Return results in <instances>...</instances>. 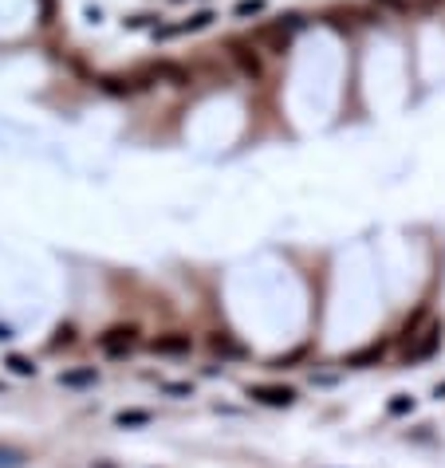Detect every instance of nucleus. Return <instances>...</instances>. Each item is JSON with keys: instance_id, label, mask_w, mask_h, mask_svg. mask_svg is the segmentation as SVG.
<instances>
[{"instance_id": "f257e3e1", "label": "nucleus", "mask_w": 445, "mask_h": 468, "mask_svg": "<svg viewBox=\"0 0 445 468\" xmlns=\"http://www.w3.org/2000/svg\"><path fill=\"white\" fill-rule=\"evenodd\" d=\"M437 350H441V323H437V319H426V323L414 331V339L406 342L402 362L406 366H418V362H429Z\"/></svg>"}, {"instance_id": "f03ea898", "label": "nucleus", "mask_w": 445, "mask_h": 468, "mask_svg": "<svg viewBox=\"0 0 445 468\" xmlns=\"http://www.w3.org/2000/svg\"><path fill=\"white\" fill-rule=\"evenodd\" d=\"M142 342V331H138V323H114V327H107L99 339H95V347L103 350L107 358H127L130 350Z\"/></svg>"}, {"instance_id": "7ed1b4c3", "label": "nucleus", "mask_w": 445, "mask_h": 468, "mask_svg": "<svg viewBox=\"0 0 445 468\" xmlns=\"http://www.w3.org/2000/svg\"><path fill=\"white\" fill-rule=\"evenodd\" d=\"M245 393H249L252 401H260V406H272V409H288V406H296V398H300L291 386H280V382H257Z\"/></svg>"}, {"instance_id": "20e7f679", "label": "nucleus", "mask_w": 445, "mask_h": 468, "mask_svg": "<svg viewBox=\"0 0 445 468\" xmlns=\"http://www.w3.org/2000/svg\"><path fill=\"white\" fill-rule=\"evenodd\" d=\"M386 350H390V342H386V339H375V342H367V347L351 350V354H343V358H339V366H351V370L378 366V362L386 358Z\"/></svg>"}, {"instance_id": "39448f33", "label": "nucleus", "mask_w": 445, "mask_h": 468, "mask_svg": "<svg viewBox=\"0 0 445 468\" xmlns=\"http://www.w3.org/2000/svg\"><path fill=\"white\" fill-rule=\"evenodd\" d=\"M150 350L162 354V358H181V354L193 350V339H189V331H162V334L150 339Z\"/></svg>"}, {"instance_id": "423d86ee", "label": "nucleus", "mask_w": 445, "mask_h": 468, "mask_svg": "<svg viewBox=\"0 0 445 468\" xmlns=\"http://www.w3.org/2000/svg\"><path fill=\"white\" fill-rule=\"evenodd\" d=\"M209 350H213V354H221V358H249L245 342H237L229 331H217V334H209Z\"/></svg>"}, {"instance_id": "0eeeda50", "label": "nucleus", "mask_w": 445, "mask_h": 468, "mask_svg": "<svg viewBox=\"0 0 445 468\" xmlns=\"http://www.w3.org/2000/svg\"><path fill=\"white\" fill-rule=\"evenodd\" d=\"M308 354H311V342H300V347H291V350H284V354L268 358V370H291V366H300V362H308Z\"/></svg>"}, {"instance_id": "6e6552de", "label": "nucleus", "mask_w": 445, "mask_h": 468, "mask_svg": "<svg viewBox=\"0 0 445 468\" xmlns=\"http://www.w3.org/2000/svg\"><path fill=\"white\" fill-rule=\"evenodd\" d=\"M99 382V370L95 366H71L60 374V386H68V390H83V386H95Z\"/></svg>"}, {"instance_id": "1a4fd4ad", "label": "nucleus", "mask_w": 445, "mask_h": 468, "mask_svg": "<svg viewBox=\"0 0 445 468\" xmlns=\"http://www.w3.org/2000/svg\"><path fill=\"white\" fill-rule=\"evenodd\" d=\"M150 421H154L150 409H119L114 413V429H146Z\"/></svg>"}, {"instance_id": "9d476101", "label": "nucleus", "mask_w": 445, "mask_h": 468, "mask_svg": "<svg viewBox=\"0 0 445 468\" xmlns=\"http://www.w3.org/2000/svg\"><path fill=\"white\" fill-rule=\"evenodd\" d=\"M426 319H429V307H426V303H418V307H414V315H406L402 331H398V339H402V347H406V342L414 339V331H418V327L426 323Z\"/></svg>"}, {"instance_id": "9b49d317", "label": "nucleus", "mask_w": 445, "mask_h": 468, "mask_svg": "<svg viewBox=\"0 0 445 468\" xmlns=\"http://www.w3.org/2000/svg\"><path fill=\"white\" fill-rule=\"evenodd\" d=\"M4 366H9L16 378H36V370H40L28 354H9V358H4Z\"/></svg>"}, {"instance_id": "f8f14e48", "label": "nucleus", "mask_w": 445, "mask_h": 468, "mask_svg": "<svg viewBox=\"0 0 445 468\" xmlns=\"http://www.w3.org/2000/svg\"><path fill=\"white\" fill-rule=\"evenodd\" d=\"M414 409H418V401H414L410 393H394V398L386 401V413H390V418H406Z\"/></svg>"}, {"instance_id": "ddd939ff", "label": "nucleus", "mask_w": 445, "mask_h": 468, "mask_svg": "<svg viewBox=\"0 0 445 468\" xmlns=\"http://www.w3.org/2000/svg\"><path fill=\"white\" fill-rule=\"evenodd\" d=\"M52 350H63V347H75V327L71 323H60L55 327V334H52V342H48Z\"/></svg>"}, {"instance_id": "4468645a", "label": "nucleus", "mask_w": 445, "mask_h": 468, "mask_svg": "<svg viewBox=\"0 0 445 468\" xmlns=\"http://www.w3.org/2000/svg\"><path fill=\"white\" fill-rule=\"evenodd\" d=\"M162 393H170V398H193V386L189 382H162Z\"/></svg>"}, {"instance_id": "2eb2a0df", "label": "nucleus", "mask_w": 445, "mask_h": 468, "mask_svg": "<svg viewBox=\"0 0 445 468\" xmlns=\"http://www.w3.org/2000/svg\"><path fill=\"white\" fill-rule=\"evenodd\" d=\"M12 339V327H4V323H0V342H9Z\"/></svg>"}, {"instance_id": "dca6fc26", "label": "nucleus", "mask_w": 445, "mask_h": 468, "mask_svg": "<svg viewBox=\"0 0 445 468\" xmlns=\"http://www.w3.org/2000/svg\"><path fill=\"white\" fill-rule=\"evenodd\" d=\"M95 468H114L111 460H95Z\"/></svg>"}, {"instance_id": "f3484780", "label": "nucleus", "mask_w": 445, "mask_h": 468, "mask_svg": "<svg viewBox=\"0 0 445 468\" xmlns=\"http://www.w3.org/2000/svg\"><path fill=\"white\" fill-rule=\"evenodd\" d=\"M434 398H445V382H441V386H437V390H434Z\"/></svg>"}, {"instance_id": "a211bd4d", "label": "nucleus", "mask_w": 445, "mask_h": 468, "mask_svg": "<svg viewBox=\"0 0 445 468\" xmlns=\"http://www.w3.org/2000/svg\"><path fill=\"white\" fill-rule=\"evenodd\" d=\"M0 393H4V386H0Z\"/></svg>"}]
</instances>
